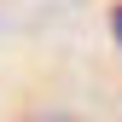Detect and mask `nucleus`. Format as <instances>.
Segmentation results:
<instances>
[{
	"instance_id": "1",
	"label": "nucleus",
	"mask_w": 122,
	"mask_h": 122,
	"mask_svg": "<svg viewBox=\"0 0 122 122\" xmlns=\"http://www.w3.org/2000/svg\"><path fill=\"white\" fill-rule=\"evenodd\" d=\"M111 35H116V47H122V6H111Z\"/></svg>"
},
{
	"instance_id": "2",
	"label": "nucleus",
	"mask_w": 122,
	"mask_h": 122,
	"mask_svg": "<svg viewBox=\"0 0 122 122\" xmlns=\"http://www.w3.org/2000/svg\"><path fill=\"white\" fill-rule=\"evenodd\" d=\"M29 122H81V116H64V111H47V116H29Z\"/></svg>"
}]
</instances>
